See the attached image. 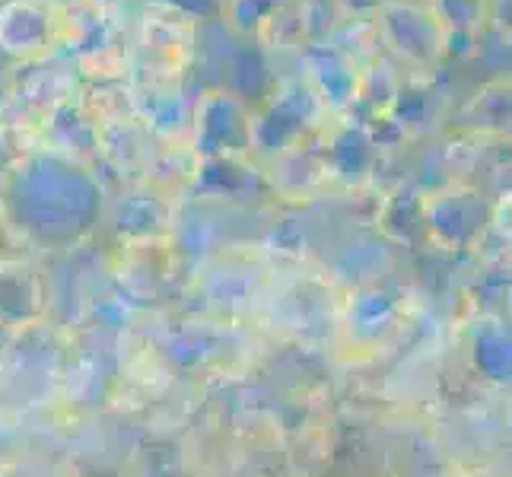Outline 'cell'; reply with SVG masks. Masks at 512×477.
<instances>
[{"instance_id": "obj_1", "label": "cell", "mask_w": 512, "mask_h": 477, "mask_svg": "<svg viewBox=\"0 0 512 477\" xmlns=\"http://www.w3.org/2000/svg\"><path fill=\"white\" fill-rule=\"evenodd\" d=\"M61 58L80 80H128L134 70V20L121 0L64 7Z\"/></svg>"}, {"instance_id": "obj_2", "label": "cell", "mask_w": 512, "mask_h": 477, "mask_svg": "<svg viewBox=\"0 0 512 477\" xmlns=\"http://www.w3.org/2000/svg\"><path fill=\"white\" fill-rule=\"evenodd\" d=\"M373 26L382 55L408 74L433 77L452 58V35L423 0H392L376 13Z\"/></svg>"}, {"instance_id": "obj_3", "label": "cell", "mask_w": 512, "mask_h": 477, "mask_svg": "<svg viewBox=\"0 0 512 477\" xmlns=\"http://www.w3.org/2000/svg\"><path fill=\"white\" fill-rule=\"evenodd\" d=\"M201 29L163 10H144L134 20L131 80H188L198 58Z\"/></svg>"}, {"instance_id": "obj_4", "label": "cell", "mask_w": 512, "mask_h": 477, "mask_svg": "<svg viewBox=\"0 0 512 477\" xmlns=\"http://www.w3.org/2000/svg\"><path fill=\"white\" fill-rule=\"evenodd\" d=\"M64 7L55 0H0V55L13 64L58 58Z\"/></svg>"}, {"instance_id": "obj_5", "label": "cell", "mask_w": 512, "mask_h": 477, "mask_svg": "<svg viewBox=\"0 0 512 477\" xmlns=\"http://www.w3.org/2000/svg\"><path fill=\"white\" fill-rule=\"evenodd\" d=\"M80 93V74L67 58H48L32 64H16L7 86L4 112L20 125H45L48 115Z\"/></svg>"}, {"instance_id": "obj_6", "label": "cell", "mask_w": 512, "mask_h": 477, "mask_svg": "<svg viewBox=\"0 0 512 477\" xmlns=\"http://www.w3.org/2000/svg\"><path fill=\"white\" fill-rule=\"evenodd\" d=\"M293 58L299 64V74L306 77L325 112L341 115L357 105L363 67L350 55H344L338 45H331L328 39H315L299 48Z\"/></svg>"}, {"instance_id": "obj_7", "label": "cell", "mask_w": 512, "mask_h": 477, "mask_svg": "<svg viewBox=\"0 0 512 477\" xmlns=\"http://www.w3.org/2000/svg\"><path fill=\"white\" fill-rule=\"evenodd\" d=\"M328 112L322 109L319 96L312 93L303 74H290L277 80V86L261 102V109L252 112V140H287L306 131Z\"/></svg>"}, {"instance_id": "obj_8", "label": "cell", "mask_w": 512, "mask_h": 477, "mask_svg": "<svg viewBox=\"0 0 512 477\" xmlns=\"http://www.w3.org/2000/svg\"><path fill=\"white\" fill-rule=\"evenodd\" d=\"M191 131L198 150H242L252 144V109L242 96L214 86L198 96Z\"/></svg>"}, {"instance_id": "obj_9", "label": "cell", "mask_w": 512, "mask_h": 477, "mask_svg": "<svg viewBox=\"0 0 512 477\" xmlns=\"http://www.w3.org/2000/svg\"><path fill=\"white\" fill-rule=\"evenodd\" d=\"M325 35L328 32L319 26V4L315 0H284L261 23L252 45L268 51V55H296L303 45L325 39Z\"/></svg>"}, {"instance_id": "obj_10", "label": "cell", "mask_w": 512, "mask_h": 477, "mask_svg": "<svg viewBox=\"0 0 512 477\" xmlns=\"http://www.w3.org/2000/svg\"><path fill=\"white\" fill-rule=\"evenodd\" d=\"M134 83V118L147 121V125L172 131L194 125V105L185 90V80H131Z\"/></svg>"}, {"instance_id": "obj_11", "label": "cell", "mask_w": 512, "mask_h": 477, "mask_svg": "<svg viewBox=\"0 0 512 477\" xmlns=\"http://www.w3.org/2000/svg\"><path fill=\"white\" fill-rule=\"evenodd\" d=\"M452 35L455 45H474L490 29V4L493 0H423Z\"/></svg>"}, {"instance_id": "obj_12", "label": "cell", "mask_w": 512, "mask_h": 477, "mask_svg": "<svg viewBox=\"0 0 512 477\" xmlns=\"http://www.w3.org/2000/svg\"><path fill=\"white\" fill-rule=\"evenodd\" d=\"M284 4V0H223V26L239 35V39L252 42L261 23Z\"/></svg>"}, {"instance_id": "obj_13", "label": "cell", "mask_w": 512, "mask_h": 477, "mask_svg": "<svg viewBox=\"0 0 512 477\" xmlns=\"http://www.w3.org/2000/svg\"><path fill=\"white\" fill-rule=\"evenodd\" d=\"M465 115H484L493 125L509 128V77H497L484 83L481 90H474V96L465 105Z\"/></svg>"}, {"instance_id": "obj_14", "label": "cell", "mask_w": 512, "mask_h": 477, "mask_svg": "<svg viewBox=\"0 0 512 477\" xmlns=\"http://www.w3.org/2000/svg\"><path fill=\"white\" fill-rule=\"evenodd\" d=\"M140 7L182 16V20L194 23L198 29L210 23H223V0H140Z\"/></svg>"}, {"instance_id": "obj_15", "label": "cell", "mask_w": 512, "mask_h": 477, "mask_svg": "<svg viewBox=\"0 0 512 477\" xmlns=\"http://www.w3.org/2000/svg\"><path fill=\"white\" fill-rule=\"evenodd\" d=\"M392 0H328L338 20H376V13Z\"/></svg>"}, {"instance_id": "obj_16", "label": "cell", "mask_w": 512, "mask_h": 477, "mask_svg": "<svg viewBox=\"0 0 512 477\" xmlns=\"http://www.w3.org/2000/svg\"><path fill=\"white\" fill-rule=\"evenodd\" d=\"M61 7H74V4H90V0H55Z\"/></svg>"}]
</instances>
